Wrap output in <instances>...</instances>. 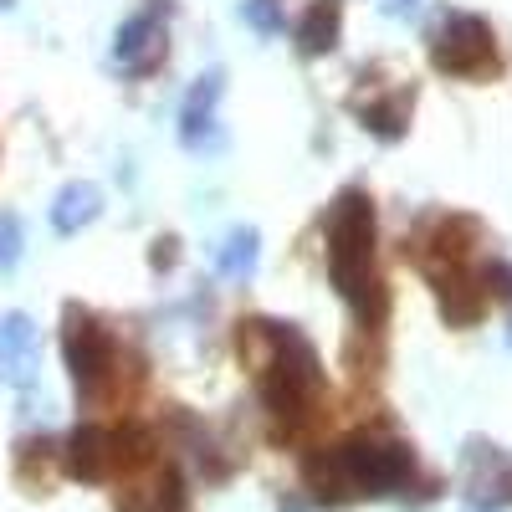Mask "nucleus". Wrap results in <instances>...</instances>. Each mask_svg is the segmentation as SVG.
<instances>
[{"mask_svg": "<svg viewBox=\"0 0 512 512\" xmlns=\"http://www.w3.org/2000/svg\"><path fill=\"white\" fill-rule=\"evenodd\" d=\"M241 359L256 364V390L277 420V436H297L318 420L328 400L323 359L292 323H241Z\"/></svg>", "mask_w": 512, "mask_h": 512, "instance_id": "nucleus-1", "label": "nucleus"}, {"mask_svg": "<svg viewBox=\"0 0 512 512\" xmlns=\"http://www.w3.org/2000/svg\"><path fill=\"white\" fill-rule=\"evenodd\" d=\"M216 103H221V72H205L195 88H190L185 108H180V144H185L190 154H216V149L226 144L221 118H216Z\"/></svg>", "mask_w": 512, "mask_h": 512, "instance_id": "nucleus-8", "label": "nucleus"}, {"mask_svg": "<svg viewBox=\"0 0 512 512\" xmlns=\"http://www.w3.org/2000/svg\"><path fill=\"white\" fill-rule=\"evenodd\" d=\"M62 354H67V369H72V384H77L82 400H103L118 384L123 349L88 308H67L62 313Z\"/></svg>", "mask_w": 512, "mask_h": 512, "instance_id": "nucleus-4", "label": "nucleus"}, {"mask_svg": "<svg viewBox=\"0 0 512 512\" xmlns=\"http://www.w3.org/2000/svg\"><path fill=\"white\" fill-rule=\"evenodd\" d=\"M431 62L446 77H487V72H497V36L482 16L451 11L431 36Z\"/></svg>", "mask_w": 512, "mask_h": 512, "instance_id": "nucleus-5", "label": "nucleus"}, {"mask_svg": "<svg viewBox=\"0 0 512 512\" xmlns=\"http://www.w3.org/2000/svg\"><path fill=\"white\" fill-rule=\"evenodd\" d=\"M405 6H415V0H390V11H405Z\"/></svg>", "mask_w": 512, "mask_h": 512, "instance_id": "nucleus-18", "label": "nucleus"}, {"mask_svg": "<svg viewBox=\"0 0 512 512\" xmlns=\"http://www.w3.org/2000/svg\"><path fill=\"white\" fill-rule=\"evenodd\" d=\"M354 108H359L364 128H369V134H379V139H400V134H405V123H410V93H405V88H395V93H374V98L359 93Z\"/></svg>", "mask_w": 512, "mask_h": 512, "instance_id": "nucleus-13", "label": "nucleus"}, {"mask_svg": "<svg viewBox=\"0 0 512 512\" xmlns=\"http://www.w3.org/2000/svg\"><path fill=\"white\" fill-rule=\"evenodd\" d=\"M461 482H466V497L477 507H512V456L502 446H487V441H472L466 446V466H461Z\"/></svg>", "mask_w": 512, "mask_h": 512, "instance_id": "nucleus-7", "label": "nucleus"}, {"mask_svg": "<svg viewBox=\"0 0 512 512\" xmlns=\"http://www.w3.org/2000/svg\"><path fill=\"white\" fill-rule=\"evenodd\" d=\"M216 267H221V277H231V282H246V277L256 272V231H251V226H236V231L221 241Z\"/></svg>", "mask_w": 512, "mask_h": 512, "instance_id": "nucleus-14", "label": "nucleus"}, {"mask_svg": "<svg viewBox=\"0 0 512 512\" xmlns=\"http://www.w3.org/2000/svg\"><path fill=\"white\" fill-rule=\"evenodd\" d=\"M113 52H118L123 72H134V77L154 72L159 57H164V21H159V11L128 16V21L118 26V47H113Z\"/></svg>", "mask_w": 512, "mask_h": 512, "instance_id": "nucleus-9", "label": "nucleus"}, {"mask_svg": "<svg viewBox=\"0 0 512 512\" xmlns=\"http://www.w3.org/2000/svg\"><path fill=\"white\" fill-rule=\"evenodd\" d=\"M338 31H344V0H313L297 21V47L303 57H323L338 47Z\"/></svg>", "mask_w": 512, "mask_h": 512, "instance_id": "nucleus-12", "label": "nucleus"}, {"mask_svg": "<svg viewBox=\"0 0 512 512\" xmlns=\"http://www.w3.org/2000/svg\"><path fill=\"white\" fill-rule=\"evenodd\" d=\"M16 262H21V221L6 210L0 216V272H11Z\"/></svg>", "mask_w": 512, "mask_h": 512, "instance_id": "nucleus-16", "label": "nucleus"}, {"mask_svg": "<svg viewBox=\"0 0 512 512\" xmlns=\"http://www.w3.org/2000/svg\"><path fill=\"white\" fill-rule=\"evenodd\" d=\"M246 21L256 26V31H267V36H277L282 31V16H277V0H246Z\"/></svg>", "mask_w": 512, "mask_h": 512, "instance_id": "nucleus-17", "label": "nucleus"}, {"mask_svg": "<svg viewBox=\"0 0 512 512\" xmlns=\"http://www.w3.org/2000/svg\"><path fill=\"white\" fill-rule=\"evenodd\" d=\"M62 466H67V477L72 482H113L118 477V425H77V431L67 436L62 446Z\"/></svg>", "mask_w": 512, "mask_h": 512, "instance_id": "nucleus-6", "label": "nucleus"}, {"mask_svg": "<svg viewBox=\"0 0 512 512\" xmlns=\"http://www.w3.org/2000/svg\"><path fill=\"white\" fill-rule=\"evenodd\" d=\"M36 364H41V354H36L31 318L26 313H6V318H0V374H6L16 390H31V384H36Z\"/></svg>", "mask_w": 512, "mask_h": 512, "instance_id": "nucleus-10", "label": "nucleus"}, {"mask_svg": "<svg viewBox=\"0 0 512 512\" xmlns=\"http://www.w3.org/2000/svg\"><path fill=\"white\" fill-rule=\"evenodd\" d=\"M303 482L318 502L395 497L415 482V451L390 436H354L333 451H313L303 461Z\"/></svg>", "mask_w": 512, "mask_h": 512, "instance_id": "nucleus-3", "label": "nucleus"}, {"mask_svg": "<svg viewBox=\"0 0 512 512\" xmlns=\"http://www.w3.org/2000/svg\"><path fill=\"white\" fill-rule=\"evenodd\" d=\"M328 277L359 328L390 318V292L374 267V200L364 190H344L328 210Z\"/></svg>", "mask_w": 512, "mask_h": 512, "instance_id": "nucleus-2", "label": "nucleus"}, {"mask_svg": "<svg viewBox=\"0 0 512 512\" xmlns=\"http://www.w3.org/2000/svg\"><path fill=\"white\" fill-rule=\"evenodd\" d=\"M6 6H16V0H0V11H6Z\"/></svg>", "mask_w": 512, "mask_h": 512, "instance_id": "nucleus-19", "label": "nucleus"}, {"mask_svg": "<svg viewBox=\"0 0 512 512\" xmlns=\"http://www.w3.org/2000/svg\"><path fill=\"white\" fill-rule=\"evenodd\" d=\"M98 210H103L98 185L72 180V185H62L57 200H52V231H57V236H77L82 226H93V221H98Z\"/></svg>", "mask_w": 512, "mask_h": 512, "instance_id": "nucleus-11", "label": "nucleus"}, {"mask_svg": "<svg viewBox=\"0 0 512 512\" xmlns=\"http://www.w3.org/2000/svg\"><path fill=\"white\" fill-rule=\"evenodd\" d=\"M47 441H21L16 446V477L31 487V492H41V487H47Z\"/></svg>", "mask_w": 512, "mask_h": 512, "instance_id": "nucleus-15", "label": "nucleus"}]
</instances>
